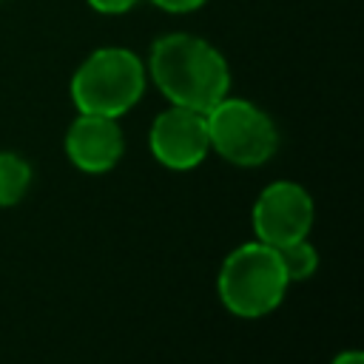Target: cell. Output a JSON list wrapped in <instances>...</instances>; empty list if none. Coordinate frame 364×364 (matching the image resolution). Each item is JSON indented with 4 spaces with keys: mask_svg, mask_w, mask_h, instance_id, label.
<instances>
[{
    "mask_svg": "<svg viewBox=\"0 0 364 364\" xmlns=\"http://www.w3.org/2000/svg\"><path fill=\"white\" fill-rule=\"evenodd\" d=\"M151 77L159 91L182 108L208 111L230 88L225 57L202 37L168 34L151 48Z\"/></svg>",
    "mask_w": 364,
    "mask_h": 364,
    "instance_id": "1",
    "label": "cell"
},
{
    "mask_svg": "<svg viewBox=\"0 0 364 364\" xmlns=\"http://www.w3.org/2000/svg\"><path fill=\"white\" fill-rule=\"evenodd\" d=\"M287 273L276 247L264 242L239 245L219 270L216 290L222 304L239 318H259L279 307L287 290Z\"/></svg>",
    "mask_w": 364,
    "mask_h": 364,
    "instance_id": "2",
    "label": "cell"
},
{
    "mask_svg": "<svg viewBox=\"0 0 364 364\" xmlns=\"http://www.w3.org/2000/svg\"><path fill=\"white\" fill-rule=\"evenodd\" d=\"M145 88V68L139 57L128 48H97L74 71L71 100L80 114L119 117L125 114Z\"/></svg>",
    "mask_w": 364,
    "mask_h": 364,
    "instance_id": "3",
    "label": "cell"
},
{
    "mask_svg": "<svg viewBox=\"0 0 364 364\" xmlns=\"http://www.w3.org/2000/svg\"><path fill=\"white\" fill-rule=\"evenodd\" d=\"M205 122L210 148L233 165L253 168L276 154V125L262 108H256L247 100L222 97L213 108L205 111Z\"/></svg>",
    "mask_w": 364,
    "mask_h": 364,
    "instance_id": "4",
    "label": "cell"
},
{
    "mask_svg": "<svg viewBox=\"0 0 364 364\" xmlns=\"http://www.w3.org/2000/svg\"><path fill=\"white\" fill-rule=\"evenodd\" d=\"M310 225H313V199L296 182L279 179L267 185L253 205L256 239L270 247H282L296 239H304L310 233Z\"/></svg>",
    "mask_w": 364,
    "mask_h": 364,
    "instance_id": "5",
    "label": "cell"
},
{
    "mask_svg": "<svg viewBox=\"0 0 364 364\" xmlns=\"http://www.w3.org/2000/svg\"><path fill=\"white\" fill-rule=\"evenodd\" d=\"M148 145H151V154L165 168H173V171L196 168L210 151L205 114L182 105L162 111L151 125Z\"/></svg>",
    "mask_w": 364,
    "mask_h": 364,
    "instance_id": "6",
    "label": "cell"
},
{
    "mask_svg": "<svg viewBox=\"0 0 364 364\" xmlns=\"http://www.w3.org/2000/svg\"><path fill=\"white\" fill-rule=\"evenodd\" d=\"M125 151L122 131L114 117L100 114H80L68 134H65V154L68 159L88 173L111 171Z\"/></svg>",
    "mask_w": 364,
    "mask_h": 364,
    "instance_id": "7",
    "label": "cell"
},
{
    "mask_svg": "<svg viewBox=\"0 0 364 364\" xmlns=\"http://www.w3.org/2000/svg\"><path fill=\"white\" fill-rule=\"evenodd\" d=\"M31 185V168L23 156L0 151V208L17 205Z\"/></svg>",
    "mask_w": 364,
    "mask_h": 364,
    "instance_id": "8",
    "label": "cell"
},
{
    "mask_svg": "<svg viewBox=\"0 0 364 364\" xmlns=\"http://www.w3.org/2000/svg\"><path fill=\"white\" fill-rule=\"evenodd\" d=\"M276 253L282 259V267L287 273V282H304L318 267V250L307 242V236L304 239H296L290 245L276 247Z\"/></svg>",
    "mask_w": 364,
    "mask_h": 364,
    "instance_id": "9",
    "label": "cell"
},
{
    "mask_svg": "<svg viewBox=\"0 0 364 364\" xmlns=\"http://www.w3.org/2000/svg\"><path fill=\"white\" fill-rule=\"evenodd\" d=\"M134 3H136V0H88V6L97 9V11H102V14H122V11H128Z\"/></svg>",
    "mask_w": 364,
    "mask_h": 364,
    "instance_id": "10",
    "label": "cell"
},
{
    "mask_svg": "<svg viewBox=\"0 0 364 364\" xmlns=\"http://www.w3.org/2000/svg\"><path fill=\"white\" fill-rule=\"evenodd\" d=\"M151 3H156V6L165 9V11L182 14V11H193V9H199L205 0H151Z\"/></svg>",
    "mask_w": 364,
    "mask_h": 364,
    "instance_id": "11",
    "label": "cell"
},
{
    "mask_svg": "<svg viewBox=\"0 0 364 364\" xmlns=\"http://www.w3.org/2000/svg\"><path fill=\"white\" fill-rule=\"evenodd\" d=\"M333 364H364V355L358 350H347V353H338Z\"/></svg>",
    "mask_w": 364,
    "mask_h": 364,
    "instance_id": "12",
    "label": "cell"
}]
</instances>
